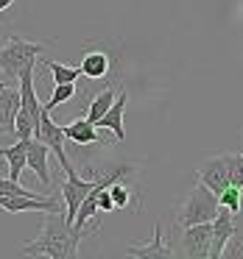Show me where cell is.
Segmentation results:
<instances>
[{
    "label": "cell",
    "instance_id": "cell-1",
    "mask_svg": "<svg viewBox=\"0 0 243 259\" xmlns=\"http://www.w3.org/2000/svg\"><path fill=\"white\" fill-rule=\"evenodd\" d=\"M81 231L64 220L62 212H45L42 214V231L31 242L23 245L25 256H51V259H76L81 242Z\"/></svg>",
    "mask_w": 243,
    "mask_h": 259
},
{
    "label": "cell",
    "instance_id": "cell-2",
    "mask_svg": "<svg viewBox=\"0 0 243 259\" xmlns=\"http://www.w3.org/2000/svg\"><path fill=\"white\" fill-rule=\"evenodd\" d=\"M218 206H221L218 195H215L207 184L196 181V187H193V190L185 195V201L179 203L173 220H176L179 229H185V226H196V223H210V220L215 218V212H218Z\"/></svg>",
    "mask_w": 243,
    "mask_h": 259
},
{
    "label": "cell",
    "instance_id": "cell-3",
    "mask_svg": "<svg viewBox=\"0 0 243 259\" xmlns=\"http://www.w3.org/2000/svg\"><path fill=\"white\" fill-rule=\"evenodd\" d=\"M42 53H45V45H40V42H28L25 36H9L0 45V70H3L9 84L17 81V75L28 64H34Z\"/></svg>",
    "mask_w": 243,
    "mask_h": 259
},
{
    "label": "cell",
    "instance_id": "cell-4",
    "mask_svg": "<svg viewBox=\"0 0 243 259\" xmlns=\"http://www.w3.org/2000/svg\"><path fill=\"white\" fill-rule=\"evenodd\" d=\"M34 140L45 142V145L56 153V159H59V164H62L64 173L76 170L73 162H70V156H67V151H64V142H67V140H64V131H62V125H59V123H53V117H51L48 109L42 112L40 123H37V128H34Z\"/></svg>",
    "mask_w": 243,
    "mask_h": 259
},
{
    "label": "cell",
    "instance_id": "cell-5",
    "mask_svg": "<svg viewBox=\"0 0 243 259\" xmlns=\"http://www.w3.org/2000/svg\"><path fill=\"white\" fill-rule=\"evenodd\" d=\"M210 242H213V226L210 223H196L185 226L179 237V251L187 259H207L210 256Z\"/></svg>",
    "mask_w": 243,
    "mask_h": 259
},
{
    "label": "cell",
    "instance_id": "cell-6",
    "mask_svg": "<svg viewBox=\"0 0 243 259\" xmlns=\"http://www.w3.org/2000/svg\"><path fill=\"white\" fill-rule=\"evenodd\" d=\"M64 176H67V179H64V184H62V190H59V192H62V198H64V220L73 226L76 212H79L81 201L87 198V192L95 187L98 173H95V179H79L76 170H70V173H64Z\"/></svg>",
    "mask_w": 243,
    "mask_h": 259
},
{
    "label": "cell",
    "instance_id": "cell-7",
    "mask_svg": "<svg viewBox=\"0 0 243 259\" xmlns=\"http://www.w3.org/2000/svg\"><path fill=\"white\" fill-rule=\"evenodd\" d=\"M0 209L12 214L20 212H62V203L53 195H0Z\"/></svg>",
    "mask_w": 243,
    "mask_h": 259
},
{
    "label": "cell",
    "instance_id": "cell-8",
    "mask_svg": "<svg viewBox=\"0 0 243 259\" xmlns=\"http://www.w3.org/2000/svg\"><path fill=\"white\" fill-rule=\"evenodd\" d=\"M213 226V242H210V259H221L226 253V245L235 237V214L226 206H218L215 218L210 220Z\"/></svg>",
    "mask_w": 243,
    "mask_h": 259
},
{
    "label": "cell",
    "instance_id": "cell-9",
    "mask_svg": "<svg viewBox=\"0 0 243 259\" xmlns=\"http://www.w3.org/2000/svg\"><path fill=\"white\" fill-rule=\"evenodd\" d=\"M198 181L207 184L210 190L218 195L229 187V153H221V156H213L198 167Z\"/></svg>",
    "mask_w": 243,
    "mask_h": 259
},
{
    "label": "cell",
    "instance_id": "cell-10",
    "mask_svg": "<svg viewBox=\"0 0 243 259\" xmlns=\"http://www.w3.org/2000/svg\"><path fill=\"white\" fill-rule=\"evenodd\" d=\"M48 153H51V148H48L45 142L34 140V137L25 142V167L34 170L37 179H40L45 187H51V167H48Z\"/></svg>",
    "mask_w": 243,
    "mask_h": 259
},
{
    "label": "cell",
    "instance_id": "cell-11",
    "mask_svg": "<svg viewBox=\"0 0 243 259\" xmlns=\"http://www.w3.org/2000/svg\"><path fill=\"white\" fill-rule=\"evenodd\" d=\"M20 109V90L0 81V134H14V114Z\"/></svg>",
    "mask_w": 243,
    "mask_h": 259
},
{
    "label": "cell",
    "instance_id": "cell-12",
    "mask_svg": "<svg viewBox=\"0 0 243 259\" xmlns=\"http://www.w3.org/2000/svg\"><path fill=\"white\" fill-rule=\"evenodd\" d=\"M126 103H129V92L120 90L118 98L112 101V106H109L107 112H103V117L95 123L98 128H109V131H112L118 142L126 140V131H123V112H126Z\"/></svg>",
    "mask_w": 243,
    "mask_h": 259
},
{
    "label": "cell",
    "instance_id": "cell-13",
    "mask_svg": "<svg viewBox=\"0 0 243 259\" xmlns=\"http://www.w3.org/2000/svg\"><path fill=\"white\" fill-rule=\"evenodd\" d=\"M129 256H140V259H168V256H173V248L165 245L162 226L154 223V234L146 245H129Z\"/></svg>",
    "mask_w": 243,
    "mask_h": 259
},
{
    "label": "cell",
    "instance_id": "cell-14",
    "mask_svg": "<svg viewBox=\"0 0 243 259\" xmlns=\"http://www.w3.org/2000/svg\"><path fill=\"white\" fill-rule=\"evenodd\" d=\"M81 75H87L90 81H101L109 75V67H112V59H109L107 51H98V48H92V51H84V59H81Z\"/></svg>",
    "mask_w": 243,
    "mask_h": 259
},
{
    "label": "cell",
    "instance_id": "cell-15",
    "mask_svg": "<svg viewBox=\"0 0 243 259\" xmlns=\"http://www.w3.org/2000/svg\"><path fill=\"white\" fill-rule=\"evenodd\" d=\"M64 140L76 142V145H101V137H98V125L90 123L87 117H79L73 123L62 125Z\"/></svg>",
    "mask_w": 243,
    "mask_h": 259
},
{
    "label": "cell",
    "instance_id": "cell-16",
    "mask_svg": "<svg viewBox=\"0 0 243 259\" xmlns=\"http://www.w3.org/2000/svg\"><path fill=\"white\" fill-rule=\"evenodd\" d=\"M25 142L28 140H17L14 145L0 148V156L9 162V179L20 181V176H23V170H25Z\"/></svg>",
    "mask_w": 243,
    "mask_h": 259
},
{
    "label": "cell",
    "instance_id": "cell-17",
    "mask_svg": "<svg viewBox=\"0 0 243 259\" xmlns=\"http://www.w3.org/2000/svg\"><path fill=\"white\" fill-rule=\"evenodd\" d=\"M37 64H42V67L51 70L53 75V84H70V81H79L81 75V67H67V64H59V62H51V59H37Z\"/></svg>",
    "mask_w": 243,
    "mask_h": 259
},
{
    "label": "cell",
    "instance_id": "cell-18",
    "mask_svg": "<svg viewBox=\"0 0 243 259\" xmlns=\"http://www.w3.org/2000/svg\"><path fill=\"white\" fill-rule=\"evenodd\" d=\"M112 101H115V90H112V87L101 90V92H98V95L90 101V106H87V120H90V123H98V120L103 117V112L112 106Z\"/></svg>",
    "mask_w": 243,
    "mask_h": 259
},
{
    "label": "cell",
    "instance_id": "cell-19",
    "mask_svg": "<svg viewBox=\"0 0 243 259\" xmlns=\"http://www.w3.org/2000/svg\"><path fill=\"white\" fill-rule=\"evenodd\" d=\"M34 125L37 123L31 120V114L20 106L17 114H14V137H17V140H31V137H34Z\"/></svg>",
    "mask_w": 243,
    "mask_h": 259
},
{
    "label": "cell",
    "instance_id": "cell-20",
    "mask_svg": "<svg viewBox=\"0 0 243 259\" xmlns=\"http://www.w3.org/2000/svg\"><path fill=\"white\" fill-rule=\"evenodd\" d=\"M73 95H76V84H73V81H70V84H53V95H51V101L45 103V109L51 112V109H56V106H62V103H67Z\"/></svg>",
    "mask_w": 243,
    "mask_h": 259
},
{
    "label": "cell",
    "instance_id": "cell-21",
    "mask_svg": "<svg viewBox=\"0 0 243 259\" xmlns=\"http://www.w3.org/2000/svg\"><path fill=\"white\" fill-rule=\"evenodd\" d=\"M218 203H221V206H226L232 214H237L243 209L240 206V187H232L229 184L224 192H218Z\"/></svg>",
    "mask_w": 243,
    "mask_h": 259
},
{
    "label": "cell",
    "instance_id": "cell-22",
    "mask_svg": "<svg viewBox=\"0 0 243 259\" xmlns=\"http://www.w3.org/2000/svg\"><path fill=\"white\" fill-rule=\"evenodd\" d=\"M109 195H112V201H115V209H126L129 206V198H131V190L120 179H115L112 184H109Z\"/></svg>",
    "mask_w": 243,
    "mask_h": 259
},
{
    "label": "cell",
    "instance_id": "cell-23",
    "mask_svg": "<svg viewBox=\"0 0 243 259\" xmlns=\"http://www.w3.org/2000/svg\"><path fill=\"white\" fill-rule=\"evenodd\" d=\"M0 195H40V192L23 187L17 179H9V176H0Z\"/></svg>",
    "mask_w": 243,
    "mask_h": 259
},
{
    "label": "cell",
    "instance_id": "cell-24",
    "mask_svg": "<svg viewBox=\"0 0 243 259\" xmlns=\"http://www.w3.org/2000/svg\"><path fill=\"white\" fill-rule=\"evenodd\" d=\"M229 184H243V153H229Z\"/></svg>",
    "mask_w": 243,
    "mask_h": 259
},
{
    "label": "cell",
    "instance_id": "cell-25",
    "mask_svg": "<svg viewBox=\"0 0 243 259\" xmlns=\"http://www.w3.org/2000/svg\"><path fill=\"white\" fill-rule=\"evenodd\" d=\"M14 3H17V0H0V14L6 12L9 6H14Z\"/></svg>",
    "mask_w": 243,
    "mask_h": 259
},
{
    "label": "cell",
    "instance_id": "cell-26",
    "mask_svg": "<svg viewBox=\"0 0 243 259\" xmlns=\"http://www.w3.org/2000/svg\"><path fill=\"white\" fill-rule=\"evenodd\" d=\"M240 206H243V184H240Z\"/></svg>",
    "mask_w": 243,
    "mask_h": 259
}]
</instances>
